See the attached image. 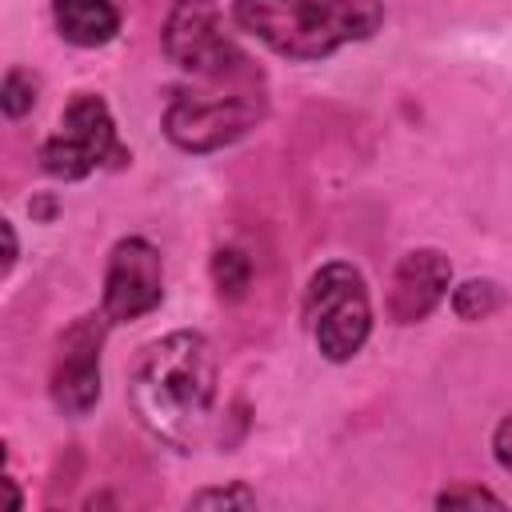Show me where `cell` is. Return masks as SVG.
I'll list each match as a JSON object with an SVG mask.
<instances>
[{"mask_svg":"<svg viewBox=\"0 0 512 512\" xmlns=\"http://www.w3.org/2000/svg\"><path fill=\"white\" fill-rule=\"evenodd\" d=\"M128 400L156 440L192 452L204 440L216 404L212 344L188 328L144 344L128 372Z\"/></svg>","mask_w":512,"mask_h":512,"instance_id":"cell-1","label":"cell"},{"mask_svg":"<svg viewBox=\"0 0 512 512\" xmlns=\"http://www.w3.org/2000/svg\"><path fill=\"white\" fill-rule=\"evenodd\" d=\"M232 20L288 60H324L376 36L380 0H232Z\"/></svg>","mask_w":512,"mask_h":512,"instance_id":"cell-2","label":"cell"},{"mask_svg":"<svg viewBox=\"0 0 512 512\" xmlns=\"http://www.w3.org/2000/svg\"><path fill=\"white\" fill-rule=\"evenodd\" d=\"M264 116V88L260 72H228L208 76L200 88H180L164 108V132L184 152H212L240 140Z\"/></svg>","mask_w":512,"mask_h":512,"instance_id":"cell-3","label":"cell"},{"mask_svg":"<svg viewBox=\"0 0 512 512\" xmlns=\"http://www.w3.org/2000/svg\"><path fill=\"white\" fill-rule=\"evenodd\" d=\"M304 316L312 324V340L324 360L332 364L352 360L372 332V304L364 276L344 260L320 264L304 292Z\"/></svg>","mask_w":512,"mask_h":512,"instance_id":"cell-4","label":"cell"},{"mask_svg":"<svg viewBox=\"0 0 512 512\" xmlns=\"http://www.w3.org/2000/svg\"><path fill=\"white\" fill-rule=\"evenodd\" d=\"M124 156L112 112L96 92H76L60 112V128L40 144V168L56 180H84L104 160L120 164Z\"/></svg>","mask_w":512,"mask_h":512,"instance_id":"cell-5","label":"cell"},{"mask_svg":"<svg viewBox=\"0 0 512 512\" xmlns=\"http://www.w3.org/2000/svg\"><path fill=\"white\" fill-rule=\"evenodd\" d=\"M164 52H168L172 64H180L196 80L256 68L224 36L216 0H176L172 12H168V20H164Z\"/></svg>","mask_w":512,"mask_h":512,"instance_id":"cell-6","label":"cell"},{"mask_svg":"<svg viewBox=\"0 0 512 512\" xmlns=\"http://www.w3.org/2000/svg\"><path fill=\"white\" fill-rule=\"evenodd\" d=\"M108 324L112 320L104 312L100 316H76L56 340L48 392L64 416H84L100 400V348H104Z\"/></svg>","mask_w":512,"mask_h":512,"instance_id":"cell-7","label":"cell"},{"mask_svg":"<svg viewBox=\"0 0 512 512\" xmlns=\"http://www.w3.org/2000/svg\"><path fill=\"white\" fill-rule=\"evenodd\" d=\"M164 300V260L144 236H124L108 252L104 268V300L100 312L112 324H128L148 316Z\"/></svg>","mask_w":512,"mask_h":512,"instance_id":"cell-8","label":"cell"},{"mask_svg":"<svg viewBox=\"0 0 512 512\" xmlns=\"http://www.w3.org/2000/svg\"><path fill=\"white\" fill-rule=\"evenodd\" d=\"M452 284V264L440 248H412L400 256L388 280V316L396 324H420Z\"/></svg>","mask_w":512,"mask_h":512,"instance_id":"cell-9","label":"cell"},{"mask_svg":"<svg viewBox=\"0 0 512 512\" xmlns=\"http://www.w3.org/2000/svg\"><path fill=\"white\" fill-rule=\"evenodd\" d=\"M56 32L76 48H100L120 32V12L112 0H52Z\"/></svg>","mask_w":512,"mask_h":512,"instance_id":"cell-10","label":"cell"},{"mask_svg":"<svg viewBox=\"0 0 512 512\" xmlns=\"http://www.w3.org/2000/svg\"><path fill=\"white\" fill-rule=\"evenodd\" d=\"M500 308H504V292H500L496 280H464V284L452 288V312L468 324L488 320Z\"/></svg>","mask_w":512,"mask_h":512,"instance_id":"cell-11","label":"cell"},{"mask_svg":"<svg viewBox=\"0 0 512 512\" xmlns=\"http://www.w3.org/2000/svg\"><path fill=\"white\" fill-rule=\"evenodd\" d=\"M252 280V264L240 248H216L212 252V284L220 292V300H240L248 292Z\"/></svg>","mask_w":512,"mask_h":512,"instance_id":"cell-12","label":"cell"},{"mask_svg":"<svg viewBox=\"0 0 512 512\" xmlns=\"http://www.w3.org/2000/svg\"><path fill=\"white\" fill-rule=\"evenodd\" d=\"M36 104V76H28L24 68H8L4 88H0V108L8 120H20L24 112H32Z\"/></svg>","mask_w":512,"mask_h":512,"instance_id":"cell-13","label":"cell"},{"mask_svg":"<svg viewBox=\"0 0 512 512\" xmlns=\"http://www.w3.org/2000/svg\"><path fill=\"white\" fill-rule=\"evenodd\" d=\"M188 508H256V492H248L244 484L204 488V492L188 496Z\"/></svg>","mask_w":512,"mask_h":512,"instance_id":"cell-14","label":"cell"},{"mask_svg":"<svg viewBox=\"0 0 512 512\" xmlns=\"http://www.w3.org/2000/svg\"><path fill=\"white\" fill-rule=\"evenodd\" d=\"M476 504H492V508H504V500L488 488H472V484H460V488H444L436 496V508H476Z\"/></svg>","mask_w":512,"mask_h":512,"instance_id":"cell-15","label":"cell"},{"mask_svg":"<svg viewBox=\"0 0 512 512\" xmlns=\"http://www.w3.org/2000/svg\"><path fill=\"white\" fill-rule=\"evenodd\" d=\"M492 452H496L500 468L512 472V416H504V420L496 424V432H492Z\"/></svg>","mask_w":512,"mask_h":512,"instance_id":"cell-16","label":"cell"},{"mask_svg":"<svg viewBox=\"0 0 512 512\" xmlns=\"http://www.w3.org/2000/svg\"><path fill=\"white\" fill-rule=\"evenodd\" d=\"M4 240H8V256H4V272L16 264V228H12V220H4Z\"/></svg>","mask_w":512,"mask_h":512,"instance_id":"cell-17","label":"cell"},{"mask_svg":"<svg viewBox=\"0 0 512 512\" xmlns=\"http://www.w3.org/2000/svg\"><path fill=\"white\" fill-rule=\"evenodd\" d=\"M8 488V508H20V492H16V480H4Z\"/></svg>","mask_w":512,"mask_h":512,"instance_id":"cell-18","label":"cell"}]
</instances>
